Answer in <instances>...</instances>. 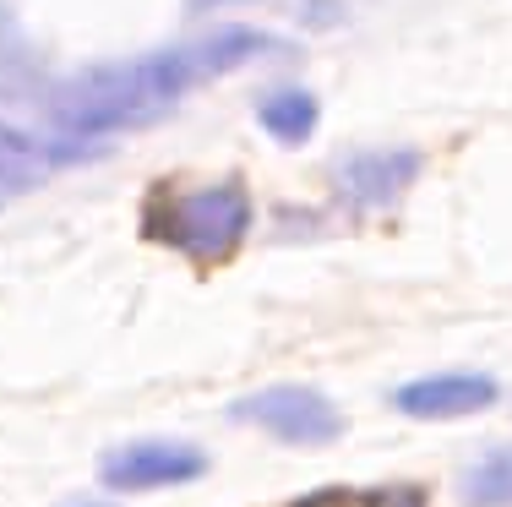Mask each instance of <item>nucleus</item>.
Segmentation results:
<instances>
[{
    "label": "nucleus",
    "mask_w": 512,
    "mask_h": 507,
    "mask_svg": "<svg viewBox=\"0 0 512 507\" xmlns=\"http://www.w3.org/2000/svg\"><path fill=\"white\" fill-rule=\"evenodd\" d=\"M262 55H284V39L262 28H218L207 39L175 44L126 66H104L88 77L66 82L55 93V120L77 137H104V131H126V126H148L164 110H175V99H186L202 82H218L229 71L251 66Z\"/></svg>",
    "instance_id": "obj_1"
},
{
    "label": "nucleus",
    "mask_w": 512,
    "mask_h": 507,
    "mask_svg": "<svg viewBox=\"0 0 512 507\" xmlns=\"http://www.w3.org/2000/svg\"><path fill=\"white\" fill-rule=\"evenodd\" d=\"M246 229H251V197L235 180L197 186V191H164L148 208V235L202 262L229 257L246 240Z\"/></svg>",
    "instance_id": "obj_2"
},
{
    "label": "nucleus",
    "mask_w": 512,
    "mask_h": 507,
    "mask_svg": "<svg viewBox=\"0 0 512 507\" xmlns=\"http://www.w3.org/2000/svg\"><path fill=\"white\" fill-rule=\"evenodd\" d=\"M229 415L240 426H256L267 437H278V442H295V448H316V442H333L344 431L338 409L311 388H262V393L240 398Z\"/></svg>",
    "instance_id": "obj_3"
},
{
    "label": "nucleus",
    "mask_w": 512,
    "mask_h": 507,
    "mask_svg": "<svg viewBox=\"0 0 512 507\" xmlns=\"http://www.w3.org/2000/svg\"><path fill=\"white\" fill-rule=\"evenodd\" d=\"M207 469V458L186 442H126L104 458V486L115 491H153V486H186Z\"/></svg>",
    "instance_id": "obj_4"
},
{
    "label": "nucleus",
    "mask_w": 512,
    "mask_h": 507,
    "mask_svg": "<svg viewBox=\"0 0 512 507\" xmlns=\"http://www.w3.org/2000/svg\"><path fill=\"white\" fill-rule=\"evenodd\" d=\"M393 404L414 420H447V415H474L496 404V382L480 371H447V377H420L393 393Z\"/></svg>",
    "instance_id": "obj_5"
},
{
    "label": "nucleus",
    "mask_w": 512,
    "mask_h": 507,
    "mask_svg": "<svg viewBox=\"0 0 512 507\" xmlns=\"http://www.w3.org/2000/svg\"><path fill=\"white\" fill-rule=\"evenodd\" d=\"M420 175V153L414 148H382V153H355L344 169H338V186L349 191L355 208H387L414 186Z\"/></svg>",
    "instance_id": "obj_6"
},
{
    "label": "nucleus",
    "mask_w": 512,
    "mask_h": 507,
    "mask_svg": "<svg viewBox=\"0 0 512 507\" xmlns=\"http://www.w3.org/2000/svg\"><path fill=\"white\" fill-rule=\"evenodd\" d=\"M256 120H262V131L273 142L300 148V142H311V131H316V99L306 88H278V93H267V99L256 104Z\"/></svg>",
    "instance_id": "obj_7"
},
{
    "label": "nucleus",
    "mask_w": 512,
    "mask_h": 507,
    "mask_svg": "<svg viewBox=\"0 0 512 507\" xmlns=\"http://www.w3.org/2000/svg\"><path fill=\"white\" fill-rule=\"evenodd\" d=\"M458 491L469 507H512V442L507 448H491L485 458H474L463 469Z\"/></svg>",
    "instance_id": "obj_8"
},
{
    "label": "nucleus",
    "mask_w": 512,
    "mask_h": 507,
    "mask_svg": "<svg viewBox=\"0 0 512 507\" xmlns=\"http://www.w3.org/2000/svg\"><path fill=\"white\" fill-rule=\"evenodd\" d=\"M202 6H218V0H202ZM267 6H289V11H300L306 22H316V28H327V22L344 17V11H338V0H267Z\"/></svg>",
    "instance_id": "obj_9"
},
{
    "label": "nucleus",
    "mask_w": 512,
    "mask_h": 507,
    "mask_svg": "<svg viewBox=\"0 0 512 507\" xmlns=\"http://www.w3.org/2000/svg\"><path fill=\"white\" fill-rule=\"evenodd\" d=\"M365 507H425V491H414V486H382V491H365Z\"/></svg>",
    "instance_id": "obj_10"
},
{
    "label": "nucleus",
    "mask_w": 512,
    "mask_h": 507,
    "mask_svg": "<svg viewBox=\"0 0 512 507\" xmlns=\"http://www.w3.org/2000/svg\"><path fill=\"white\" fill-rule=\"evenodd\" d=\"M0 180H11V169H0Z\"/></svg>",
    "instance_id": "obj_11"
}]
</instances>
